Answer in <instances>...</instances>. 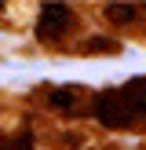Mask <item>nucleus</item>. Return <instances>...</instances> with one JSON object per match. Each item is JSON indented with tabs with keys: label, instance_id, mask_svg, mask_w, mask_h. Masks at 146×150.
<instances>
[{
	"label": "nucleus",
	"instance_id": "nucleus-3",
	"mask_svg": "<svg viewBox=\"0 0 146 150\" xmlns=\"http://www.w3.org/2000/svg\"><path fill=\"white\" fill-rule=\"evenodd\" d=\"M121 95H124V103L131 106V114H142L146 117V77H139V81H131L128 88H121Z\"/></svg>",
	"mask_w": 146,
	"mask_h": 150
},
{
	"label": "nucleus",
	"instance_id": "nucleus-4",
	"mask_svg": "<svg viewBox=\"0 0 146 150\" xmlns=\"http://www.w3.org/2000/svg\"><path fill=\"white\" fill-rule=\"evenodd\" d=\"M106 18H110V22H135L139 11H135V7H113V4H110V7H106Z\"/></svg>",
	"mask_w": 146,
	"mask_h": 150
},
{
	"label": "nucleus",
	"instance_id": "nucleus-1",
	"mask_svg": "<svg viewBox=\"0 0 146 150\" xmlns=\"http://www.w3.org/2000/svg\"><path fill=\"white\" fill-rule=\"evenodd\" d=\"M95 117H99L106 128H124V125H131V106L124 103L121 88L117 92H99L95 95Z\"/></svg>",
	"mask_w": 146,
	"mask_h": 150
},
{
	"label": "nucleus",
	"instance_id": "nucleus-5",
	"mask_svg": "<svg viewBox=\"0 0 146 150\" xmlns=\"http://www.w3.org/2000/svg\"><path fill=\"white\" fill-rule=\"evenodd\" d=\"M48 99H51V106H55V110H69V106H73V99H77V95H73L69 88H58V92H51Z\"/></svg>",
	"mask_w": 146,
	"mask_h": 150
},
{
	"label": "nucleus",
	"instance_id": "nucleus-6",
	"mask_svg": "<svg viewBox=\"0 0 146 150\" xmlns=\"http://www.w3.org/2000/svg\"><path fill=\"white\" fill-rule=\"evenodd\" d=\"M84 51H117V44L113 40H88Z\"/></svg>",
	"mask_w": 146,
	"mask_h": 150
},
{
	"label": "nucleus",
	"instance_id": "nucleus-2",
	"mask_svg": "<svg viewBox=\"0 0 146 150\" xmlns=\"http://www.w3.org/2000/svg\"><path fill=\"white\" fill-rule=\"evenodd\" d=\"M73 26V11L66 4H44L40 7V22H36V33L44 40H58L66 29Z\"/></svg>",
	"mask_w": 146,
	"mask_h": 150
}]
</instances>
